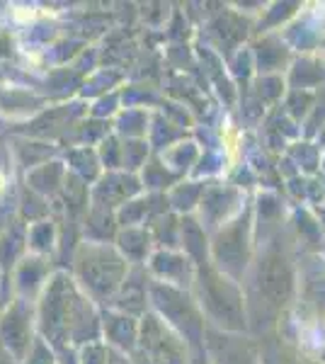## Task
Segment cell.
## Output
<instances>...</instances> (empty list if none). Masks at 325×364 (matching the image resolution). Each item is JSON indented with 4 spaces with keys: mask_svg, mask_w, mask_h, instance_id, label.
Segmentation results:
<instances>
[{
    "mask_svg": "<svg viewBox=\"0 0 325 364\" xmlns=\"http://www.w3.org/2000/svg\"><path fill=\"white\" fill-rule=\"evenodd\" d=\"M260 287H262V294L270 304H275V306L287 304L289 294H292V272H289V265L279 255H270L262 262Z\"/></svg>",
    "mask_w": 325,
    "mask_h": 364,
    "instance_id": "1",
    "label": "cell"
}]
</instances>
